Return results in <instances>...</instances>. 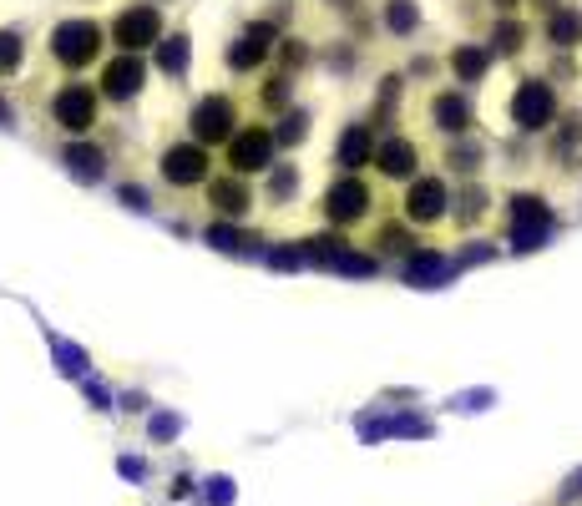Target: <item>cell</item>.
I'll return each instance as SVG.
<instances>
[{
    "label": "cell",
    "mask_w": 582,
    "mask_h": 506,
    "mask_svg": "<svg viewBox=\"0 0 582 506\" xmlns=\"http://www.w3.org/2000/svg\"><path fill=\"white\" fill-rule=\"evenodd\" d=\"M102 51H107V26L92 21V16H61V21L51 26V36H46V56H51V66L66 71V76L97 66Z\"/></svg>",
    "instance_id": "1"
},
{
    "label": "cell",
    "mask_w": 582,
    "mask_h": 506,
    "mask_svg": "<svg viewBox=\"0 0 582 506\" xmlns=\"http://www.w3.org/2000/svg\"><path fill=\"white\" fill-rule=\"evenodd\" d=\"M107 36H112L117 51L147 56V51H157L162 36H168V16H162L157 0H127V6L107 21Z\"/></svg>",
    "instance_id": "2"
},
{
    "label": "cell",
    "mask_w": 582,
    "mask_h": 506,
    "mask_svg": "<svg viewBox=\"0 0 582 506\" xmlns=\"http://www.w3.org/2000/svg\"><path fill=\"white\" fill-rule=\"evenodd\" d=\"M157 178L168 183L173 193H193V188H208L213 178V157L198 137H178L157 152Z\"/></svg>",
    "instance_id": "3"
},
{
    "label": "cell",
    "mask_w": 582,
    "mask_h": 506,
    "mask_svg": "<svg viewBox=\"0 0 582 506\" xmlns=\"http://www.w3.org/2000/svg\"><path fill=\"white\" fill-rule=\"evenodd\" d=\"M46 112H51V122L66 132V137H87L97 122H102V87H87V81H61V87L51 92V102H46Z\"/></svg>",
    "instance_id": "4"
},
{
    "label": "cell",
    "mask_w": 582,
    "mask_h": 506,
    "mask_svg": "<svg viewBox=\"0 0 582 506\" xmlns=\"http://www.w3.org/2000/svg\"><path fill=\"white\" fill-rule=\"evenodd\" d=\"M243 127V107L233 92H203L188 112V137H198L203 147H228Z\"/></svg>",
    "instance_id": "5"
},
{
    "label": "cell",
    "mask_w": 582,
    "mask_h": 506,
    "mask_svg": "<svg viewBox=\"0 0 582 506\" xmlns=\"http://www.w3.org/2000/svg\"><path fill=\"white\" fill-rule=\"evenodd\" d=\"M279 162V137H274V122H243L238 137L223 147V167L238 178H259Z\"/></svg>",
    "instance_id": "6"
},
{
    "label": "cell",
    "mask_w": 582,
    "mask_h": 506,
    "mask_svg": "<svg viewBox=\"0 0 582 506\" xmlns=\"http://www.w3.org/2000/svg\"><path fill=\"white\" fill-rule=\"evenodd\" d=\"M375 213V188L360 178V173H340L335 183L324 188V198H319V218L329 223V228H355V223H365Z\"/></svg>",
    "instance_id": "7"
},
{
    "label": "cell",
    "mask_w": 582,
    "mask_h": 506,
    "mask_svg": "<svg viewBox=\"0 0 582 506\" xmlns=\"http://www.w3.org/2000/svg\"><path fill=\"white\" fill-rule=\"evenodd\" d=\"M147 81H152L147 56H137V51H112V56L102 61V102L127 107V102H137V97L147 92Z\"/></svg>",
    "instance_id": "8"
},
{
    "label": "cell",
    "mask_w": 582,
    "mask_h": 506,
    "mask_svg": "<svg viewBox=\"0 0 582 506\" xmlns=\"http://www.w3.org/2000/svg\"><path fill=\"white\" fill-rule=\"evenodd\" d=\"M279 41H284L279 36V21H248V31L223 46V66L233 76H254V71H264V61L274 56Z\"/></svg>",
    "instance_id": "9"
},
{
    "label": "cell",
    "mask_w": 582,
    "mask_h": 506,
    "mask_svg": "<svg viewBox=\"0 0 582 506\" xmlns=\"http://www.w3.org/2000/svg\"><path fill=\"white\" fill-rule=\"evenodd\" d=\"M400 218H405V223H415V228H436V223H446V218H451V188H446V178L421 173L415 183H405Z\"/></svg>",
    "instance_id": "10"
},
{
    "label": "cell",
    "mask_w": 582,
    "mask_h": 506,
    "mask_svg": "<svg viewBox=\"0 0 582 506\" xmlns=\"http://www.w3.org/2000/svg\"><path fill=\"white\" fill-rule=\"evenodd\" d=\"M512 122L522 132H542V127L557 122V92H552V81H542V76H527L522 81V87L512 92Z\"/></svg>",
    "instance_id": "11"
},
{
    "label": "cell",
    "mask_w": 582,
    "mask_h": 506,
    "mask_svg": "<svg viewBox=\"0 0 582 506\" xmlns=\"http://www.w3.org/2000/svg\"><path fill=\"white\" fill-rule=\"evenodd\" d=\"M375 173L385 178V183H415L421 178V147H415L410 137H380V147H375Z\"/></svg>",
    "instance_id": "12"
},
{
    "label": "cell",
    "mask_w": 582,
    "mask_h": 506,
    "mask_svg": "<svg viewBox=\"0 0 582 506\" xmlns=\"http://www.w3.org/2000/svg\"><path fill=\"white\" fill-rule=\"evenodd\" d=\"M507 218H512V248H537V243L552 233V208H547L542 198H532V193L512 198Z\"/></svg>",
    "instance_id": "13"
},
{
    "label": "cell",
    "mask_w": 582,
    "mask_h": 506,
    "mask_svg": "<svg viewBox=\"0 0 582 506\" xmlns=\"http://www.w3.org/2000/svg\"><path fill=\"white\" fill-rule=\"evenodd\" d=\"M208 203H213L218 218L243 223L248 213H254V188H248V178H238V173H223V178H208Z\"/></svg>",
    "instance_id": "14"
},
{
    "label": "cell",
    "mask_w": 582,
    "mask_h": 506,
    "mask_svg": "<svg viewBox=\"0 0 582 506\" xmlns=\"http://www.w3.org/2000/svg\"><path fill=\"white\" fill-rule=\"evenodd\" d=\"M375 122H350L345 132H340V142H335V167L340 173H360V167H370L375 162Z\"/></svg>",
    "instance_id": "15"
},
{
    "label": "cell",
    "mask_w": 582,
    "mask_h": 506,
    "mask_svg": "<svg viewBox=\"0 0 582 506\" xmlns=\"http://www.w3.org/2000/svg\"><path fill=\"white\" fill-rule=\"evenodd\" d=\"M426 112H431V127H436V132H446V137H466V132H471V122H476V112H471L466 92H456V87L436 92Z\"/></svg>",
    "instance_id": "16"
},
{
    "label": "cell",
    "mask_w": 582,
    "mask_h": 506,
    "mask_svg": "<svg viewBox=\"0 0 582 506\" xmlns=\"http://www.w3.org/2000/svg\"><path fill=\"white\" fill-rule=\"evenodd\" d=\"M61 167H66L76 183H102L107 178V152L97 142H87V137H71L61 147Z\"/></svg>",
    "instance_id": "17"
},
{
    "label": "cell",
    "mask_w": 582,
    "mask_h": 506,
    "mask_svg": "<svg viewBox=\"0 0 582 506\" xmlns=\"http://www.w3.org/2000/svg\"><path fill=\"white\" fill-rule=\"evenodd\" d=\"M188 61H193V36L188 31H168V36L157 41V51H152V71L162 81H183L188 76Z\"/></svg>",
    "instance_id": "18"
},
{
    "label": "cell",
    "mask_w": 582,
    "mask_h": 506,
    "mask_svg": "<svg viewBox=\"0 0 582 506\" xmlns=\"http://www.w3.org/2000/svg\"><path fill=\"white\" fill-rule=\"evenodd\" d=\"M299 188H304L299 162H274L269 173H264V203H269V208H294Z\"/></svg>",
    "instance_id": "19"
},
{
    "label": "cell",
    "mask_w": 582,
    "mask_h": 506,
    "mask_svg": "<svg viewBox=\"0 0 582 506\" xmlns=\"http://www.w3.org/2000/svg\"><path fill=\"white\" fill-rule=\"evenodd\" d=\"M446 66H451V76L461 81V87H476V81L486 76V66H491V51L476 46V41H461V46L446 51Z\"/></svg>",
    "instance_id": "20"
},
{
    "label": "cell",
    "mask_w": 582,
    "mask_h": 506,
    "mask_svg": "<svg viewBox=\"0 0 582 506\" xmlns=\"http://www.w3.org/2000/svg\"><path fill=\"white\" fill-rule=\"evenodd\" d=\"M26 51H31V41H26V31H21V26H0V81L21 76Z\"/></svg>",
    "instance_id": "21"
},
{
    "label": "cell",
    "mask_w": 582,
    "mask_h": 506,
    "mask_svg": "<svg viewBox=\"0 0 582 506\" xmlns=\"http://www.w3.org/2000/svg\"><path fill=\"white\" fill-rule=\"evenodd\" d=\"M259 107H264V112H274V117H284V112L294 107V71H274V76H264V87H259Z\"/></svg>",
    "instance_id": "22"
},
{
    "label": "cell",
    "mask_w": 582,
    "mask_h": 506,
    "mask_svg": "<svg viewBox=\"0 0 582 506\" xmlns=\"http://www.w3.org/2000/svg\"><path fill=\"white\" fill-rule=\"evenodd\" d=\"M405 279L410 284H436V279H446V253L441 248H415L410 259H405Z\"/></svg>",
    "instance_id": "23"
},
{
    "label": "cell",
    "mask_w": 582,
    "mask_h": 506,
    "mask_svg": "<svg viewBox=\"0 0 582 506\" xmlns=\"http://www.w3.org/2000/svg\"><path fill=\"white\" fill-rule=\"evenodd\" d=\"M380 26L390 36H415V31H421V6H415V0H385Z\"/></svg>",
    "instance_id": "24"
},
{
    "label": "cell",
    "mask_w": 582,
    "mask_h": 506,
    "mask_svg": "<svg viewBox=\"0 0 582 506\" xmlns=\"http://www.w3.org/2000/svg\"><path fill=\"white\" fill-rule=\"evenodd\" d=\"M309 122H314V117H309L304 107H289L284 117H274V137H279V147H299V142L309 137Z\"/></svg>",
    "instance_id": "25"
},
{
    "label": "cell",
    "mask_w": 582,
    "mask_h": 506,
    "mask_svg": "<svg viewBox=\"0 0 582 506\" xmlns=\"http://www.w3.org/2000/svg\"><path fill=\"white\" fill-rule=\"evenodd\" d=\"M547 36H552V46H577V41H582V11L557 6L552 21H547Z\"/></svg>",
    "instance_id": "26"
},
{
    "label": "cell",
    "mask_w": 582,
    "mask_h": 506,
    "mask_svg": "<svg viewBox=\"0 0 582 506\" xmlns=\"http://www.w3.org/2000/svg\"><path fill=\"white\" fill-rule=\"evenodd\" d=\"M208 243H213V248H223V253H243V248H248V233H243L238 223L218 218V223L208 228Z\"/></svg>",
    "instance_id": "27"
},
{
    "label": "cell",
    "mask_w": 582,
    "mask_h": 506,
    "mask_svg": "<svg viewBox=\"0 0 582 506\" xmlns=\"http://www.w3.org/2000/svg\"><path fill=\"white\" fill-rule=\"evenodd\" d=\"M375 248H380V253H405V259L415 253V243H410V233H405L400 223H385V228L375 233Z\"/></svg>",
    "instance_id": "28"
},
{
    "label": "cell",
    "mask_w": 582,
    "mask_h": 506,
    "mask_svg": "<svg viewBox=\"0 0 582 506\" xmlns=\"http://www.w3.org/2000/svg\"><path fill=\"white\" fill-rule=\"evenodd\" d=\"M274 61H279V71H299V66L309 61V46H304L299 36H284V41L274 46Z\"/></svg>",
    "instance_id": "29"
},
{
    "label": "cell",
    "mask_w": 582,
    "mask_h": 506,
    "mask_svg": "<svg viewBox=\"0 0 582 506\" xmlns=\"http://www.w3.org/2000/svg\"><path fill=\"white\" fill-rule=\"evenodd\" d=\"M522 41H527V26H517V21H502L496 26V51H522Z\"/></svg>",
    "instance_id": "30"
},
{
    "label": "cell",
    "mask_w": 582,
    "mask_h": 506,
    "mask_svg": "<svg viewBox=\"0 0 582 506\" xmlns=\"http://www.w3.org/2000/svg\"><path fill=\"white\" fill-rule=\"evenodd\" d=\"M481 162V147L471 152V147H451V167H461V173H471V167Z\"/></svg>",
    "instance_id": "31"
},
{
    "label": "cell",
    "mask_w": 582,
    "mask_h": 506,
    "mask_svg": "<svg viewBox=\"0 0 582 506\" xmlns=\"http://www.w3.org/2000/svg\"><path fill=\"white\" fill-rule=\"evenodd\" d=\"M496 11H517V0H496Z\"/></svg>",
    "instance_id": "32"
}]
</instances>
